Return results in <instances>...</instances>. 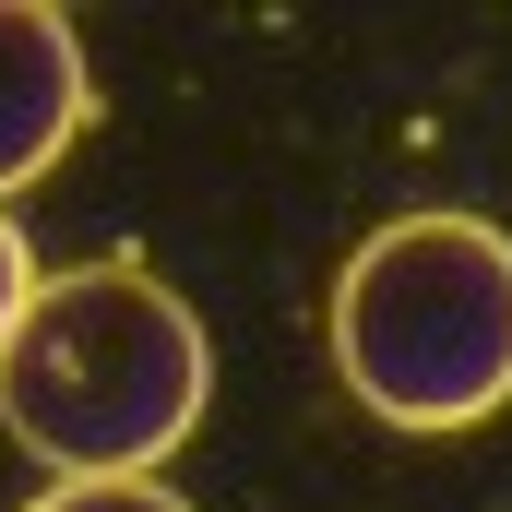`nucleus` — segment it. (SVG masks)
I'll use <instances>...</instances> for the list:
<instances>
[{
    "label": "nucleus",
    "mask_w": 512,
    "mask_h": 512,
    "mask_svg": "<svg viewBox=\"0 0 512 512\" xmlns=\"http://www.w3.org/2000/svg\"><path fill=\"white\" fill-rule=\"evenodd\" d=\"M322 334L382 429H477L512 405V239L489 215H393L346 251Z\"/></svg>",
    "instance_id": "2"
},
{
    "label": "nucleus",
    "mask_w": 512,
    "mask_h": 512,
    "mask_svg": "<svg viewBox=\"0 0 512 512\" xmlns=\"http://www.w3.org/2000/svg\"><path fill=\"white\" fill-rule=\"evenodd\" d=\"M24 512H191L167 477H60V489H36Z\"/></svg>",
    "instance_id": "4"
},
{
    "label": "nucleus",
    "mask_w": 512,
    "mask_h": 512,
    "mask_svg": "<svg viewBox=\"0 0 512 512\" xmlns=\"http://www.w3.org/2000/svg\"><path fill=\"white\" fill-rule=\"evenodd\" d=\"M24 298H36V262H24V227L0 215V346H12V322H24Z\"/></svg>",
    "instance_id": "5"
},
{
    "label": "nucleus",
    "mask_w": 512,
    "mask_h": 512,
    "mask_svg": "<svg viewBox=\"0 0 512 512\" xmlns=\"http://www.w3.org/2000/svg\"><path fill=\"white\" fill-rule=\"evenodd\" d=\"M215 405V346L191 298L143 262H72L36 274L12 346H0V417L60 477H155Z\"/></svg>",
    "instance_id": "1"
},
{
    "label": "nucleus",
    "mask_w": 512,
    "mask_h": 512,
    "mask_svg": "<svg viewBox=\"0 0 512 512\" xmlns=\"http://www.w3.org/2000/svg\"><path fill=\"white\" fill-rule=\"evenodd\" d=\"M84 108H96V72H84L72 12H48V0H0V203L72 155Z\"/></svg>",
    "instance_id": "3"
}]
</instances>
